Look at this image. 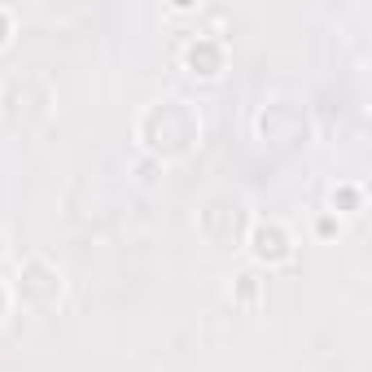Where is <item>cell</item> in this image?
Returning <instances> with one entry per match:
<instances>
[{"label": "cell", "mask_w": 372, "mask_h": 372, "mask_svg": "<svg viewBox=\"0 0 372 372\" xmlns=\"http://www.w3.org/2000/svg\"><path fill=\"white\" fill-rule=\"evenodd\" d=\"M184 62L188 66H206L202 75H219V66H224V53H219V44H211V39H197V44H188V53H184Z\"/></svg>", "instance_id": "cell-1"}, {"label": "cell", "mask_w": 372, "mask_h": 372, "mask_svg": "<svg viewBox=\"0 0 372 372\" xmlns=\"http://www.w3.org/2000/svg\"><path fill=\"white\" fill-rule=\"evenodd\" d=\"M258 258H267V263H281V258H289V245H285V237H281V232L276 228H258Z\"/></svg>", "instance_id": "cell-2"}, {"label": "cell", "mask_w": 372, "mask_h": 372, "mask_svg": "<svg viewBox=\"0 0 372 372\" xmlns=\"http://www.w3.org/2000/svg\"><path fill=\"white\" fill-rule=\"evenodd\" d=\"M5 39H9V13L0 9V44H5Z\"/></svg>", "instance_id": "cell-3"}]
</instances>
